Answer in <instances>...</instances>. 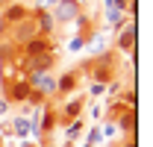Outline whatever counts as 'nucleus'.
Returning a JSON list of instances; mask_svg holds the SVG:
<instances>
[{
    "label": "nucleus",
    "instance_id": "obj_1",
    "mask_svg": "<svg viewBox=\"0 0 153 147\" xmlns=\"http://www.w3.org/2000/svg\"><path fill=\"white\" fill-rule=\"evenodd\" d=\"M24 76L30 79L33 91H36L41 100H50V97L56 94V76H50V74H24Z\"/></svg>",
    "mask_w": 153,
    "mask_h": 147
},
{
    "label": "nucleus",
    "instance_id": "obj_2",
    "mask_svg": "<svg viewBox=\"0 0 153 147\" xmlns=\"http://www.w3.org/2000/svg\"><path fill=\"white\" fill-rule=\"evenodd\" d=\"M53 21L56 24H74L79 15H82V9H79V0H59L56 6H53Z\"/></svg>",
    "mask_w": 153,
    "mask_h": 147
},
{
    "label": "nucleus",
    "instance_id": "obj_3",
    "mask_svg": "<svg viewBox=\"0 0 153 147\" xmlns=\"http://www.w3.org/2000/svg\"><path fill=\"white\" fill-rule=\"evenodd\" d=\"M30 97H33V85H30L27 76H18L6 85V100L9 103H30Z\"/></svg>",
    "mask_w": 153,
    "mask_h": 147
},
{
    "label": "nucleus",
    "instance_id": "obj_4",
    "mask_svg": "<svg viewBox=\"0 0 153 147\" xmlns=\"http://www.w3.org/2000/svg\"><path fill=\"white\" fill-rule=\"evenodd\" d=\"M24 59H36V56H44V53H53V38H44V36H36L30 38L27 44L18 47Z\"/></svg>",
    "mask_w": 153,
    "mask_h": 147
},
{
    "label": "nucleus",
    "instance_id": "obj_5",
    "mask_svg": "<svg viewBox=\"0 0 153 147\" xmlns=\"http://www.w3.org/2000/svg\"><path fill=\"white\" fill-rule=\"evenodd\" d=\"M30 15H33L30 6H24V3H18V0H9V3L3 6V12H0V18H3L6 27H15V24H21V21H27Z\"/></svg>",
    "mask_w": 153,
    "mask_h": 147
},
{
    "label": "nucleus",
    "instance_id": "obj_6",
    "mask_svg": "<svg viewBox=\"0 0 153 147\" xmlns=\"http://www.w3.org/2000/svg\"><path fill=\"white\" fill-rule=\"evenodd\" d=\"M36 36H38V27H36V21H33V15H30L27 21H21V24L12 27V44H15V47L27 44L30 38H36Z\"/></svg>",
    "mask_w": 153,
    "mask_h": 147
},
{
    "label": "nucleus",
    "instance_id": "obj_7",
    "mask_svg": "<svg viewBox=\"0 0 153 147\" xmlns=\"http://www.w3.org/2000/svg\"><path fill=\"white\" fill-rule=\"evenodd\" d=\"M135 38H138V33H135V21H130L124 30H118V41H115V47L124 50V53H135Z\"/></svg>",
    "mask_w": 153,
    "mask_h": 147
},
{
    "label": "nucleus",
    "instance_id": "obj_8",
    "mask_svg": "<svg viewBox=\"0 0 153 147\" xmlns=\"http://www.w3.org/2000/svg\"><path fill=\"white\" fill-rule=\"evenodd\" d=\"M56 118H62V121H68V124H71V121H76V118H82V97H68V100H65V106H62V109H56Z\"/></svg>",
    "mask_w": 153,
    "mask_h": 147
},
{
    "label": "nucleus",
    "instance_id": "obj_9",
    "mask_svg": "<svg viewBox=\"0 0 153 147\" xmlns=\"http://www.w3.org/2000/svg\"><path fill=\"white\" fill-rule=\"evenodd\" d=\"M33 21H36V27H38V36L50 38L53 33H56V21H53V15H50V9H38V12H33Z\"/></svg>",
    "mask_w": 153,
    "mask_h": 147
},
{
    "label": "nucleus",
    "instance_id": "obj_10",
    "mask_svg": "<svg viewBox=\"0 0 153 147\" xmlns=\"http://www.w3.org/2000/svg\"><path fill=\"white\" fill-rule=\"evenodd\" d=\"M76 82H79V74H76V71L62 74V76L56 79V94H65V97H68V94H74V91H76Z\"/></svg>",
    "mask_w": 153,
    "mask_h": 147
},
{
    "label": "nucleus",
    "instance_id": "obj_11",
    "mask_svg": "<svg viewBox=\"0 0 153 147\" xmlns=\"http://www.w3.org/2000/svg\"><path fill=\"white\" fill-rule=\"evenodd\" d=\"M112 124H115V129H124L127 135H135V109L121 112L118 118H112Z\"/></svg>",
    "mask_w": 153,
    "mask_h": 147
},
{
    "label": "nucleus",
    "instance_id": "obj_12",
    "mask_svg": "<svg viewBox=\"0 0 153 147\" xmlns=\"http://www.w3.org/2000/svg\"><path fill=\"white\" fill-rule=\"evenodd\" d=\"M91 82H100V85L112 82V65H109V59H100V62L94 65V74H91Z\"/></svg>",
    "mask_w": 153,
    "mask_h": 147
},
{
    "label": "nucleus",
    "instance_id": "obj_13",
    "mask_svg": "<svg viewBox=\"0 0 153 147\" xmlns=\"http://www.w3.org/2000/svg\"><path fill=\"white\" fill-rule=\"evenodd\" d=\"M56 109L53 112H41V118H38V132H50V129L56 127Z\"/></svg>",
    "mask_w": 153,
    "mask_h": 147
},
{
    "label": "nucleus",
    "instance_id": "obj_14",
    "mask_svg": "<svg viewBox=\"0 0 153 147\" xmlns=\"http://www.w3.org/2000/svg\"><path fill=\"white\" fill-rule=\"evenodd\" d=\"M79 132H82V118H76V121H71V124H68V129H65L68 144H74L76 138H79Z\"/></svg>",
    "mask_w": 153,
    "mask_h": 147
},
{
    "label": "nucleus",
    "instance_id": "obj_15",
    "mask_svg": "<svg viewBox=\"0 0 153 147\" xmlns=\"http://www.w3.org/2000/svg\"><path fill=\"white\" fill-rule=\"evenodd\" d=\"M12 129H15V135L27 138V135H30V121H27V118H15V121H12Z\"/></svg>",
    "mask_w": 153,
    "mask_h": 147
},
{
    "label": "nucleus",
    "instance_id": "obj_16",
    "mask_svg": "<svg viewBox=\"0 0 153 147\" xmlns=\"http://www.w3.org/2000/svg\"><path fill=\"white\" fill-rule=\"evenodd\" d=\"M15 50H18V47H15L12 41H9V44H0V62H12Z\"/></svg>",
    "mask_w": 153,
    "mask_h": 147
},
{
    "label": "nucleus",
    "instance_id": "obj_17",
    "mask_svg": "<svg viewBox=\"0 0 153 147\" xmlns=\"http://www.w3.org/2000/svg\"><path fill=\"white\" fill-rule=\"evenodd\" d=\"M100 141H103L100 129H97V127H91V129H88V135H85V147H94V144H100Z\"/></svg>",
    "mask_w": 153,
    "mask_h": 147
},
{
    "label": "nucleus",
    "instance_id": "obj_18",
    "mask_svg": "<svg viewBox=\"0 0 153 147\" xmlns=\"http://www.w3.org/2000/svg\"><path fill=\"white\" fill-rule=\"evenodd\" d=\"M103 91H106V85H100V82H91V85H88V94H91V97H100Z\"/></svg>",
    "mask_w": 153,
    "mask_h": 147
},
{
    "label": "nucleus",
    "instance_id": "obj_19",
    "mask_svg": "<svg viewBox=\"0 0 153 147\" xmlns=\"http://www.w3.org/2000/svg\"><path fill=\"white\" fill-rule=\"evenodd\" d=\"M82 47H85V38H82V36H79V38H74V41L68 44V50H82Z\"/></svg>",
    "mask_w": 153,
    "mask_h": 147
},
{
    "label": "nucleus",
    "instance_id": "obj_20",
    "mask_svg": "<svg viewBox=\"0 0 153 147\" xmlns=\"http://www.w3.org/2000/svg\"><path fill=\"white\" fill-rule=\"evenodd\" d=\"M6 112H9V100H6V97H0V118H3Z\"/></svg>",
    "mask_w": 153,
    "mask_h": 147
},
{
    "label": "nucleus",
    "instance_id": "obj_21",
    "mask_svg": "<svg viewBox=\"0 0 153 147\" xmlns=\"http://www.w3.org/2000/svg\"><path fill=\"white\" fill-rule=\"evenodd\" d=\"M124 147H135V135H130V141H127Z\"/></svg>",
    "mask_w": 153,
    "mask_h": 147
},
{
    "label": "nucleus",
    "instance_id": "obj_22",
    "mask_svg": "<svg viewBox=\"0 0 153 147\" xmlns=\"http://www.w3.org/2000/svg\"><path fill=\"white\" fill-rule=\"evenodd\" d=\"M3 6H6V3H0V12H3Z\"/></svg>",
    "mask_w": 153,
    "mask_h": 147
},
{
    "label": "nucleus",
    "instance_id": "obj_23",
    "mask_svg": "<svg viewBox=\"0 0 153 147\" xmlns=\"http://www.w3.org/2000/svg\"><path fill=\"white\" fill-rule=\"evenodd\" d=\"M62 147H71V144H62Z\"/></svg>",
    "mask_w": 153,
    "mask_h": 147
}]
</instances>
